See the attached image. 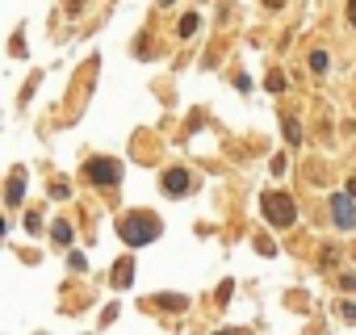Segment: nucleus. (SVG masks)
<instances>
[{"mask_svg": "<svg viewBox=\"0 0 356 335\" xmlns=\"http://www.w3.org/2000/svg\"><path fill=\"white\" fill-rule=\"evenodd\" d=\"M159 218L155 214H147V210H134V214H122L118 218V235L130 243V247H143V243H151V239H159Z\"/></svg>", "mask_w": 356, "mask_h": 335, "instance_id": "1", "label": "nucleus"}, {"mask_svg": "<svg viewBox=\"0 0 356 335\" xmlns=\"http://www.w3.org/2000/svg\"><path fill=\"white\" fill-rule=\"evenodd\" d=\"M260 210H264V222H268V227H293V218H298L289 193H264Z\"/></svg>", "mask_w": 356, "mask_h": 335, "instance_id": "2", "label": "nucleus"}, {"mask_svg": "<svg viewBox=\"0 0 356 335\" xmlns=\"http://www.w3.org/2000/svg\"><path fill=\"white\" fill-rule=\"evenodd\" d=\"M84 177H88L92 185L113 189V185L122 181V163H118V159H109V155H105V159H88V163H84Z\"/></svg>", "mask_w": 356, "mask_h": 335, "instance_id": "3", "label": "nucleus"}, {"mask_svg": "<svg viewBox=\"0 0 356 335\" xmlns=\"http://www.w3.org/2000/svg\"><path fill=\"white\" fill-rule=\"evenodd\" d=\"M331 218H335L339 231H352V227H356V197H352V193L331 197Z\"/></svg>", "mask_w": 356, "mask_h": 335, "instance_id": "4", "label": "nucleus"}, {"mask_svg": "<svg viewBox=\"0 0 356 335\" xmlns=\"http://www.w3.org/2000/svg\"><path fill=\"white\" fill-rule=\"evenodd\" d=\"M163 193H172V197H181V193H189V185H193V177L185 172V168H168L163 172Z\"/></svg>", "mask_w": 356, "mask_h": 335, "instance_id": "5", "label": "nucleus"}, {"mask_svg": "<svg viewBox=\"0 0 356 335\" xmlns=\"http://www.w3.org/2000/svg\"><path fill=\"white\" fill-rule=\"evenodd\" d=\"M22 197H26V168H13V172H9V185H5V206L17 210Z\"/></svg>", "mask_w": 356, "mask_h": 335, "instance_id": "6", "label": "nucleus"}, {"mask_svg": "<svg viewBox=\"0 0 356 335\" xmlns=\"http://www.w3.org/2000/svg\"><path fill=\"white\" fill-rule=\"evenodd\" d=\"M130 277H134V260L126 256V260H118V264H113V285H118V289H126V285H130Z\"/></svg>", "mask_w": 356, "mask_h": 335, "instance_id": "7", "label": "nucleus"}, {"mask_svg": "<svg viewBox=\"0 0 356 335\" xmlns=\"http://www.w3.org/2000/svg\"><path fill=\"white\" fill-rule=\"evenodd\" d=\"M318 268H323V272H339V252H335V247H323V252H318Z\"/></svg>", "mask_w": 356, "mask_h": 335, "instance_id": "8", "label": "nucleus"}, {"mask_svg": "<svg viewBox=\"0 0 356 335\" xmlns=\"http://www.w3.org/2000/svg\"><path fill=\"white\" fill-rule=\"evenodd\" d=\"M281 126H285V138L298 147V142H302V126H298V117H289V113H285V117H281Z\"/></svg>", "mask_w": 356, "mask_h": 335, "instance_id": "9", "label": "nucleus"}, {"mask_svg": "<svg viewBox=\"0 0 356 335\" xmlns=\"http://www.w3.org/2000/svg\"><path fill=\"white\" fill-rule=\"evenodd\" d=\"M176 30H181V38H193V34H197V13H185Z\"/></svg>", "mask_w": 356, "mask_h": 335, "instance_id": "10", "label": "nucleus"}, {"mask_svg": "<svg viewBox=\"0 0 356 335\" xmlns=\"http://www.w3.org/2000/svg\"><path fill=\"white\" fill-rule=\"evenodd\" d=\"M51 235H55V243H63V247H67V243H72V222H55V227H51Z\"/></svg>", "mask_w": 356, "mask_h": 335, "instance_id": "11", "label": "nucleus"}, {"mask_svg": "<svg viewBox=\"0 0 356 335\" xmlns=\"http://www.w3.org/2000/svg\"><path fill=\"white\" fill-rule=\"evenodd\" d=\"M147 306H163V310H185V297H151Z\"/></svg>", "mask_w": 356, "mask_h": 335, "instance_id": "12", "label": "nucleus"}, {"mask_svg": "<svg viewBox=\"0 0 356 335\" xmlns=\"http://www.w3.org/2000/svg\"><path fill=\"white\" fill-rule=\"evenodd\" d=\"M310 72H327V51H314L310 55Z\"/></svg>", "mask_w": 356, "mask_h": 335, "instance_id": "13", "label": "nucleus"}, {"mask_svg": "<svg viewBox=\"0 0 356 335\" xmlns=\"http://www.w3.org/2000/svg\"><path fill=\"white\" fill-rule=\"evenodd\" d=\"M264 84H268V92H281V88H285V76H281V72H268Z\"/></svg>", "mask_w": 356, "mask_h": 335, "instance_id": "14", "label": "nucleus"}, {"mask_svg": "<svg viewBox=\"0 0 356 335\" xmlns=\"http://www.w3.org/2000/svg\"><path fill=\"white\" fill-rule=\"evenodd\" d=\"M9 55H17V59H22V55H26V42H22V30H17V34H13V42H9Z\"/></svg>", "mask_w": 356, "mask_h": 335, "instance_id": "15", "label": "nucleus"}, {"mask_svg": "<svg viewBox=\"0 0 356 335\" xmlns=\"http://www.w3.org/2000/svg\"><path fill=\"white\" fill-rule=\"evenodd\" d=\"M84 5H88V0H63V9H67V13H72V17H76V13H80V9H84Z\"/></svg>", "mask_w": 356, "mask_h": 335, "instance_id": "16", "label": "nucleus"}, {"mask_svg": "<svg viewBox=\"0 0 356 335\" xmlns=\"http://www.w3.org/2000/svg\"><path fill=\"white\" fill-rule=\"evenodd\" d=\"M339 306H343V318H348V322H356V302H339Z\"/></svg>", "mask_w": 356, "mask_h": 335, "instance_id": "17", "label": "nucleus"}, {"mask_svg": "<svg viewBox=\"0 0 356 335\" xmlns=\"http://www.w3.org/2000/svg\"><path fill=\"white\" fill-rule=\"evenodd\" d=\"M348 26L356 30V0H348Z\"/></svg>", "mask_w": 356, "mask_h": 335, "instance_id": "18", "label": "nucleus"}, {"mask_svg": "<svg viewBox=\"0 0 356 335\" xmlns=\"http://www.w3.org/2000/svg\"><path fill=\"white\" fill-rule=\"evenodd\" d=\"M339 285H343L348 293H356V277H339Z\"/></svg>", "mask_w": 356, "mask_h": 335, "instance_id": "19", "label": "nucleus"}, {"mask_svg": "<svg viewBox=\"0 0 356 335\" xmlns=\"http://www.w3.org/2000/svg\"><path fill=\"white\" fill-rule=\"evenodd\" d=\"M264 5H268V9H281V5H285V0H264Z\"/></svg>", "mask_w": 356, "mask_h": 335, "instance_id": "20", "label": "nucleus"}, {"mask_svg": "<svg viewBox=\"0 0 356 335\" xmlns=\"http://www.w3.org/2000/svg\"><path fill=\"white\" fill-rule=\"evenodd\" d=\"M348 193H352V197H356V181H348Z\"/></svg>", "mask_w": 356, "mask_h": 335, "instance_id": "21", "label": "nucleus"}, {"mask_svg": "<svg viewBox=\"0 0 356 335\" xmlns=\"http://www.w3.org/2000/svg\"><path fill=\"white\" fill-rule=\"evenodd\" d=\"M159 5H172V0H159Z\"/></svg>", "mask_w": 356, "mask_h": 335, "instance_id": "22", "label": "nucleus"}, {"mask_svg": "<svg viewBox=\"0 0 356 335\" xmlns=\"http://www.w3.org/2000/svg\"><path fill=\"white\" fill-rule=\"evenodd\" d=\"M352 256H356V247H352Z\"/></svg>", "mask_w": 356, "mask_h": 335, "instance_id": "23", "label": "nucleus"}]
</instances>
